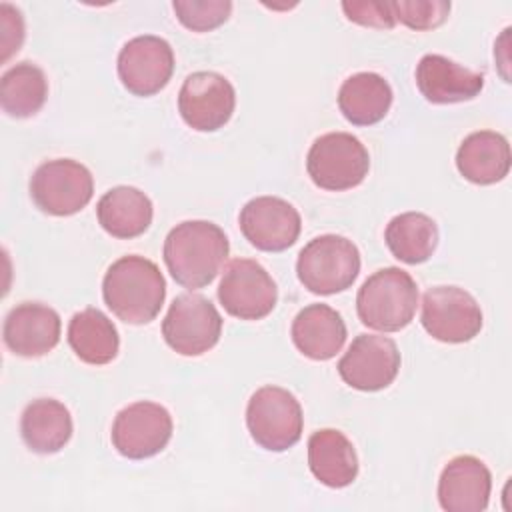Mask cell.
<instances>
[{
  "mask_svg": "<svg viewBox=\"0 0 512 512\" xmlns=\"http://www.w3.org/2000/svg\"><path fill=\"white\" fill-rule=\"evenodd\" d=\"M20 434L32 452H60L72 438V416L68 408L54 398L32 400L22 412Z\"/></svg>",
  "mask_w": 512,
  "mask_h": 512,
  "instance_id": "23",
  "label": "cell"
},
{
  "mask_svg": "<svg viewBox=\"0 0 512 512\" xmlns=\"http://www.w3.org/2000/svg\"><path fill=\"white\" fill-rule=\"evenodd\" d=\"M400 370V352L392 338L358 334L338 362L340 378L362 392H376L394 382Z\"/></svg>",
  "mask_w": 512,
  "mask_h": 512,
  "instance_id": "13",
  "label": "cell"
},
{
  "mask_svg": "<svg viewBox=\"0 0 512 512\" xmlns=\"http://www.w3.org/2000/svg\"><path fill=\"white\" fill-rule=\"evenodd\" d=\"M394 18L410 30H432L444 24L450 14L446 0H400L392 2Z\"/></svg>",
  "mask_w": 512,
  "mask_h": 512,
  "instance_id": "29",
  "label": "cell"
},
{
  "mask_svg": "<svg viewBox=\"0 0 512 512\" xmlns=\"http://www.w3.org/2000/svg\"><path fill=\"white\" fill-rule=\"evenodd\" d=\"M510 144L494 130L468 134L456 152L458 172L472 184L488 186L504 180L510 172Z\"/></svg>",
  "mask_w": 512,
  "mask_h": 512,
  "instance_id": "20",
  "label": "cell"
},
{
  "mask_svg": "<svg viewBox=\"0 0 512 512\" xmlns=\"http://www.w3.org/2000/svg\"><path fill=\"white\" fill-rule=\"evenodd\" d=\"M102 296L122 322L148 324L164 304L166 282L152 260L130 254L110 264L102 280Z\"/></svg>",
  "mask_w": 512,
  "mask_h": 512,
  "instance_id": "2",
  "label": "cell"
},
{
  "mask_svg": "<svg viewBox=\"0 0 512 512\" xmlns=\"http://www.w3.org/2000/svg\"><path fill=\"white\" fill-rule=\"evenodd\" d=\"M0 30H2V48H4L2 60L6 62L14 52L20 50L24 40V18L20 10L8 2L0 4Z\"/></svg>",
  "mask_w": 512,
  "mask_h": 512,
  "instance_id": "31",
  "label": "cell"
},
{
  "mask_svg": "<svg viewBox=\"0 0 512 512\" xmlns=\"http://www.w3.org/2000/svg\"><path fill=\"white\" fill-rule=\"evenodd\" d=\"M68 344L82 362L102 366L116 358L120 338L116 326L104 312L84 308L68 324Z\"/></svg>",
  "mask_w": 512,
  "mask_h": 512,
  "instance_id": "25",
  "label": "cell"
},
{
  "mask_svg": "<svg viewBox=\"0 0 512 512\" xmlns=\"http://www.w3.org/2000/svg\"><path fill=\"white\" fill-rule=\"evenodd\" d=\"M60 330V316L54 308L42 302H22L8 312L2 336L16 356L38 358L56 348Z\"/></svg>",
  "mask_w": 512,
  "mask_h": 512,
  "instance_id": "16",
  "label": "cell"
},
{
  "mask_svg": "<svg viewBox=\"0 0 512 512\" xmlns=\"http://www.w3.org/2000/svg\"><path fill=\"white\" fill-rule=\"evenodd\" d=\"M392 106V88L376 72H358L348 76L338 90V108L354 126H372L380 122Z\"/></svg>",
  "mask_w": 512,
  "mask_h": 512,
  "instance_id": "24",
  "label": "cell"
},
{
  "mask_svg": "<svg viewBox=\"0 0 512 512\" xmlns=\"http://www.w3.org/2000/svg\"><path fill=\"white\" fill-rule=\"evenodd\" d=\"M94 194L90 170L70 158H56L40 164L30 178L34 204L50 216H72L80 212Z\"/></svg>",
  "mask_w": 512,
  "mask_h": 512,
  "instance_id": "7",
  "label": "cell"
},
{
  "mask_svg": "<svg viewBox=\"0 0 512 512\" xmlns=\"http://www.w3.org/2000/svg\"><path fill=\"white\" fill-rule=\"evenodd\" d=\"M236 92L230 80L218 72L202 70L186 76L178 94L182 120L198 132L222 128L234 112Z\"/></svg>",
  "mask_w": 512,
  "mask_h": 512,
  "instance_id": "12",
  "label": "cell"
},
{
  "mask_svg": "<svg viewBox=\"0 0 512 512\" xmlns=\"http://www.w3.org/2000/svg\"><path fill=\"white\" fill-rule=\"evenodd\" d=\"M96 216L110 236L130 240L150 228L154 206L142 190L134 186H116L98 200Z\"/></svg>",
  "mask_w": 512,
  "mask_h": 512,
  "instance_id": "22",
  "label": "cell"
},
{
  "mask_svg": "<svg viewBox=\"0 0 512 512\" xmlns=\"http://www.w3.org/2000/svg\"><path fill=\"white\" fill-rule=\"evenodd\" d=\"M360 272L356 244L338 234L310 240L298 254L296 274L306 290L320 296L342 292L354 284Z\"/></svg>",
  "mask_w": 512,
  "mask_h": 512,
  "instance_id": "4",
  "label": "cell"
},
{
  "mask_svg": "<svg viewBox=\"0 0 512 512\" xmlns=\"http://www.w3.org/2000/svg\"><path fill=\"white\" fill-rule=\"evenodd\" d=\"M308 466L318 482L344 488L358 476V456L352 442L334 428H322L308 440Z\"/></svg>",
  "mask_w": 512,
  "mask_h": 512,
  "instance_id": "21",
  "label": "cell"
},
{
  "mask_svg": "<svg viewBox=\"0 0 512 512\" xmlns=\"http://www.w3.org/2000/svg\"><path fill=\"white\" fill-rule=\"evenodd\" d=\"M424 330L446 344L470 342L482 330V310L476 298L458 286H434L422 298Z\"/></svg>",
  "mask_w": 512,
  "mask_h": 512,
  "instance_id": "9",
  "label": "cell"
},
{
  "mask_svg": "<svg viewBox=\"0 0 512 512\" xmlns=\"http://www.w3.org/2000/svg\"><path fill=\"white\" fill-rule=\"evenodd\" d=\"M172 72L174 52L160 36H136L128 40L118 54V78L134 96L160 92L170 82Z\"/></svg>",
  "mask_w": 512,
  "mask_h": 512,
  "instance_id": "14",
  "label": "cell"
},
{
  "mask_svg": "<svg viewBox=\"0 0 512 512\" xmlns=\"http://www.w3.org/2000/svg\"><path fill=\"white\" fill-rule=\"evenodd\" d=\"M418 306V286L414 278L396 266L382 268L368 276L356 296V312L364 326L378 332H398L406 328Z\"/></svg>",
  "mask_w": 512,
  "mask_h": 512,
  "instance_id": "3",
  "label": "cell"
},
{
  "mask_svg": "<svg viewBox=\"0 0 512 512\" xmlns=\"http://www.w3.org/2000/svg\"><path fill=\"white\" fill-rule=\"evenodd\" d=\"M218 300L234 318L260 320L274 310L278 288L262 264L250 258H234L222 272Z\"/></svg>",
  "mask_w": 512,
  "mask_h": 512,
  "instance_id": "10",
  "label": "cell"
},
{
  "mask_svg": "<svg viewBox=\"0 0 512 512\" xmlns=\"http://www.w3.org/2000/svg\"><path fill=\"white\" fill-rule=\"evenodd\" d=\"M230 252L224 230L208 220L176 224L164 240V262L172 278L190 290L208 286Z\"/></svg>",
  "mask_w": 512,
  "mask_h": 512,
  "instance_id": "1",
  "label": "cell"
},
{
  "mask_svg": "<svg viewBox=\"0 0 512 512\" xmlns=\"http://www.w3.org/2000/svg\"><path fill=\"white\" fill-rule=\"evenodd\" d=\"M246 426L258 446L284 452L302 436V406L286 388L262 386L248 400Z\"/></svg>",
  "mask_w": 512,
  "mask_h": 512,
  "instance_id": "6",
  "label": "cell"
},
{
  "mask_svg": "<svg viewBox=\"0 0 512 512\" xmlns=\"http://www.w3.org/2000/svg\"><path fill=\"white\" fill-rule=\"evenodd\" d=\"M384 240L400 262L422 264L438 246V226L422 212H404L388 222Z\"/></svg>",
  "mask_w": 512,
  "mask_h": 512,
  "instance_id": "26",
  "label": "cell"
},
{
  "mask_svg": "<svg viewBox=\"0 0 512 512\" xmlns=\"http://www.w3.org/2000/svg\"><path fill=\"white\" fill-rule=\"evenodd\" d=\"M172 416L156 402H134L122 408L112 424V444L124 458L144 460L156 456L172 438Z\"/></svg>",
  "mask_w": 512,
  "mask_h": 512,
  "instance_id": "11",
  "label": "cell"
},
{
  "mask_svg": "<svg viewBox=\"0 0 512 512\" xmlns=\"http://www.w3.org/2000/svg\"><path fill=\"white\" fill-rule=\"evenodd\" d=\"M492 474L470 454L452 458L438 480V502L446 512H482L488 506Z\"/></svg>",
  "mask_w": 512,
  "mask_h": 512,
  "instance_id": "17",
  "label": "cell"
},
{
  "mask_svg": "<svg viewBox=\"0 0 512 512\" xmlns=\"http://www.w3.org/2000/svg\"><path fill=\"white\" fill-rule=\"evenodd\" d=\"M416 86L432 104H456L476 98L484 76L442 54H424L416 64Z\"/></svg>",
  "mask_w": 512,
  "mask_h": 512,
  "instance_id": "18",
  "label": "cell"
},
{
  "mask_svg": "<svg viewBox=\"0 0 512 512\" xmlns=\"http://www.w3.org/2000/svg\"><path fill=\"white\" fill-rule=\"evenodd\" d=\"M294 346L310 360L334 358L346 342V324L328 304H310L302 308L290 328Z\"/></svg>",
  "mask_w": 512,
  "mask_h": 512,
  "instance_id": "19",
  "label": "cell"
},
{
  "mask_svg": "<svg viewBox=\"0 0 512 512\" xmlns=\"http://www.w3.org/2000/svg\"><path fill=\"white\" fill-rule=\"evenodd\" d=\"M48 80L42 68L20 62L4 72L0 80V106L12 118H30L44 106Z\"/></svg>",
  "mask_w": 512,
  "mask_h": 512,
  "instance_id": "27",
  "label": "cell"
},
{
  "mask_svg": "<svg viewBox=\"0 0 512 512\" xmlns=\"http://www.w3.org/2000/svg\"><path fill=\"white\" fill-rule=\"evenodd\" d=\"M306 170L318 188L342 192L364 182L370 170V156L356 136L328 132L312 142L306 156Z\"/></svg>",
  "mask_w": 512,
  "mask_h": 512,
  "instance_id": "5",
  "label": "cell"
},
{
  "mask_svg": "<svg viewBox=\"0 0 512 512\" xmlns=\"http://www.w3.org/2000/svg\"><path fill=\"white\" fill-rule=\"evenodd\" d=\"M222 334V316L202 294H180L162 320L166 344L182 356H200L214 348Z\"/></svg>",
  "mask_w": 512,
  "mask_h": 512,
  "instance_id": "8",
  "label": "cell"
},
{
  "mask_svg": "<svg viewBox=\"0 0 512 512\" xmlns=\"http://www.w3.org/2000/svg\"><path fill=\"white\" fill-rule=\"evenodd\" d=\"M238 222L244 238L262 252L290 248L302 230L300 212L278 196L252 198L240 210Z\"/></svg>",
  "mask_w": 512,
  "mask_h": 512,
  "instance_id": "15",
  "label": "cell"
},
{
  "mask_svg": "<svg viewBox=\"0 0 512 512\" xmlns=\"http://www.w3.org/2000/svg\"><path fill=\"white\" fill-rule=\"evenodd\" d=\"M342 10L350 22L390 30L396 24L392 2H344Z\"/></svg>",
  "mask_w": 512,
  "mask_h": 512,
  "instance_id": "30",
  "label": "cell"
},
{
  "mask_svg": "<svg viewBox=\"0 0 512 512\" xmlns=\"http://www.w3.org/2000/svg\"><path fill=\"white\" fill-rule=\"evenodd\" d=\"M176 18L192 32H210L224 24L232 12L230 0H176Z\"/></svg>",
  "mask_w": 512,
  "mask_h": 512,
  "instance_id": "28",
  "label": "cell"
}]
</instances>
